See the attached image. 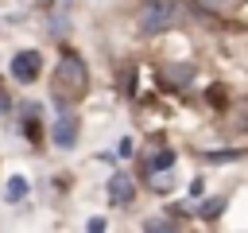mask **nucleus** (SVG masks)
Masks as SVG:
<instances>
[{
	"label": "nucleus",
	"instance_id": "3",
	"mask_svg": "<svg viewBox=\"0 0 248 233\" xmlns=\"http://www.w3.org/2000/svg\"><path fill=\"white\" fill-rule=\"evenodd\" d=\"M39 66H43V62H39L35 50H19V54L12 58V78H16V82H35V78H39Z\"/></svg>",
	"mask_w": 248,
	"mask_h": 233
},
{
	"label": "nucleus",
	"instance_id": "4",
	"mask_svg": "<svg viewBox=\"0 0 248 233\" xmlns=\"http://www.w3.org/2000/svg\"><path fill=\"white\" fill-rule=\"evenodd\" d=\"M50 136H54L58 148H74V140H78V116H74V113H62V116L54 120Z\"/></svg>",
	"mask_w": 248,
	"mask_h": 233
},
{
	"label": "nucleus",
	"instance_id": "11",
	"mask_svg": "<svg viewBox=\"0 0 248 233\" xmlns=\"http://www.w3.org/2000/svg\"><path fill=\"white\" fill-rule=\"evenodd\" d=\"M190 78V66H170L167 70V82H186Z\"/></svg>",
	"mask_w": 248,
	"mask_h": 233
},
{
	"label": "nucleus",
	"instance_id": "6",
	"mask_svg": "<svg viewBox=\"0 0 248 233\" xmlns=\"http://www.w3.org/2000/svg\"><path fill=\"white\" fill-rule=\"evenodd\" d=\"M202 12H213V16H229V12H236V4L240 0H194Z\"/></svg>",
	"mask_w": 248,
	"mask_h": 233
},
{
	"label": "nucleus",
	"instance_id": "1",
	"mask_svg": "<svg viewBox=\"0 0 248 233\" xmlns=\"http://www.w3.org/2000/svg\"><path fill=\"white\" fill-rule=\"evenodd\" d=\"M85 85H89L85 62L66 50V54L58 58V70H54V97H58V101H78V97L85 93Z\"/></svg>",
	"mask_w": 248,
	"mask_h": 233
},
{
	"label": "nucleus",
	"instance_id": "7",
	"mask_svg": "<svg viewBox=\"0 0 248 233\" xmlns=\"http://www.w3.org/2000/svg\"><path fill=\"white\" fill-rule=\"evenodd\" d=\"M221 210H225V198H205L198 214H202L205 221H213V217H221Z\"/></svg>",
	"mask_w": 248,
	"mask_h": 233
},
{
	"label": "nucleus",
	"instance_id": "12",
	"mask_svg": "<svg viewBox=\"0 0 248 233\" xmlns=\"http://www.w3.org/2000/svg\"><path fill=\"white\" fill-rule=\"evenodd\" d=\"M236 155H240V151H209L205 159H213V163H225V159H236Z\"/></svg>",
	"mask_w": 248,
	"mask_h": 233
},
{
	"label": "nucleus",
	"instance_id": "9",
	"mask_svg": "<svg viewBox=\"0 0 248 233\" xmlns=\"http://www.w3.org/2000/svg\"><path fill=\"white\" fill-rule=\"evenodd\" d=\"M4 194H8V202H19V198H23V194H27V183H23V179H19V175H16V179H12V183H8V190H4Z\"/></svg>",
	"mask_w": 248,
	"mask_h": 233
},
{
	"label": "nucleus",
	"instance_id": "5",
	"mask_svg": "<svg viewBox=\"0 0 248 233\" xmlns=\"http://www.w3.org/2000/svg\"><path fill=\"white\" fill-rule=\"evenodd\" d=\"M132 194H136V186H132L128 175H112V179H108V202L124 206V202H132Z\"/></svg>",
	"mask_w": 248,
	"mask_h": 233
},
{
	"label": "nucleus",
	"instance_id": "8",
	"mask_svg": "<svg viewBox=\"0 0 248 233\" xmlns=\"http://www.w3.org/2000/svg\"><path fill=\"white\" fill-rule=\"evenodd\" d=\"M170 163H174V151H167V148H163V151H155V155L147 159V167H151V171H167Z\"/></svg>",
	"mask_w": 248,
	"mask_h": 233
},
{
	"label": "nucleus",
	"instance_id": "10",
	"mask_svg": "<svg viewBox=\"0 0 248 233\" xmlns=\"http://www.w3.org/2000/svg\"><path fill=\"white\" fill-rule=\"evenodd\" d=\"M232 124L236 128H248V101H236L232 105Z\"/></svg>",
	"mask_w": 248,
	"mask_h": 233
},
{
	"label": "nucleus",
	"instance_id": "2",
	"mask_svg": "<svg viewBox=\"0 0 248 233\" xmlns=\"http://www.w3.org/2000/svg\"><path fill=\"white\" fill-rule=\"evenodd\" d=\"M174 19H178V4H174V0H147L143 12H140V27H143L147 35L170 27Z\"/></svg>",
	"mask_w": 248,
	"mask_h": 233
}]
</instances>
